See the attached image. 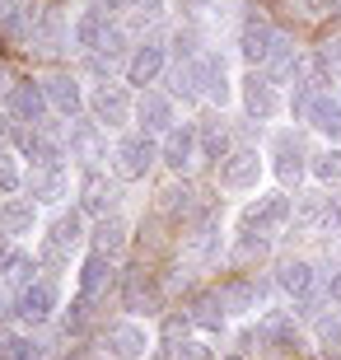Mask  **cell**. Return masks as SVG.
Returning a JSON list of instances; mask_svg holds the SVG:
<instances>
[{"mask_svg":"<svg viewBox=\"0 0 341 360\" xmlns=\"http://www.w3.org/2000/svg\"><path fill=\"white\" fill-rule=\"evenodd\" d=\"M323 225H328V229L341 225V192H332V197L323 201Z\"/></svg>","mask_w":341,"mask_h":360,"instance_id":"obj_38","label":"cell"},{"mask_svg":"<svg viewBox=\"0 0 341 360\" xmlns=\"http://www.w3.org/2000/svg\"><path fill=\"white\" fill-rule=\"evenodd\" d=\"M79 229H84V215L79 211H66V215L52 220L47 239H42V262H47V267H61V262L70 257V248L79 243Z\"/></svg>","mask_w":341,"mask_h":360,"instance_id":"obj_4","label":"cell"},{"mask_svg":"<svg viewBox=\"0 0 341 360\" xmlns=\"http://www.w3.org/2000/svg\"><path fill=\"white\" fill-rule=\"evenodd\" d=\"M224 360H243V356H224Z\"/></svg>","mask_w":341,"mask_h":360,"instance_id":"obj_44","label":"cell"},{"mask_svg":"<svg viewBox=\"0 0 341 360\" xmlns=\"http://www.w3.org/2000/svg\"><path fill=\"white\" fill-rule=\"evenodd\" d=\"M159 75H164V47H159V42H145V47H136L131 61H127V80L145 89V84H155Z\"/></svg>","mask_w":341,"mask_h":360,"instance_id":"obj_17","label":"cell"},{"mask_svg":"<svg viewBox=\"0 0 341 360\" xmlns=\"http://www.w3.org/2000/svg\"><path fill=\"white\" fill-rule=\"evenodd\" d=\"M94 108V122H103V127H122V122L131 117V94L122 89V84H98L89 98Z\"/></svg>","mask_w":341,"mask_h":360,"instance_id":"obj_9","label":"cell"},{"mask_svg":"<svg viewBox=\"0 0 341 360\" xmlns=\"http://www.w3.org/2000/svg\"><path fill=\"white\" fill-rule=\"evenodd\" d=\"M328 295H332V300H341V271H337V276L328 281Z\"/></svg>","mask_w":341,"mask_h":360,"instance_id":"obj_42","label":"cell"},{"mask_svg":"<svg viewBox=\"0 0 341 360\" xmlns=\"http://www.w3.org/2000/svg\"><path fill=\"white\" fill-rule=\"evenodd\" d=\"M94 248L98 253H108V257H117L122 248H127V225H122L117 215H98V225H94Z\"/></svg>","mask_w":341,"mask_h":360,"instance_id":"obj_24","label":"cell"},{"mask_svg":"<svg viewBox=\"0 0 341 360\" xmlns=\"http://www.w3.org/2000/svg\"><path fill=\"white\" fill-rule=\"evenodd\" d=\"M323 66H328V75H332V80H341V38L323 42Z\"/></svg>","mask_w":341,"mask_h":360,"instance_id":"obj_36","label":"cell"},{"mask_svg":"<svg viewBox=\"0 0 341 360\" xmlns=\"http://www.w3.org/2000/svg\"><path fill=\"white\" fill-rule=\"evenodd\" d=\"M197 75H201V94H206V98H215V103L229 98V70H224V61L215 52L197 56Z\"/></svg>","mask_w":341,"mask_h":360,"instance_id":"obj_18","label":"cell"},{"mask_svg":"<svg viewBox=\"0 0 341 360\" xmlns=\"http://www.w3.org/2000/svg\"><path fill=\"white\" fill-rule=\"evenodd\" d=\"M33 220H38V201L33 197H10L5 206H0V229L5 234H33Z\"/></svg>","mask_w":341,"mask_h":360,"instance_id":"obj_19","label":"cell"},{"mask_svg":"<svg viewBox=\"0 0 341 360\" xmlns=\"http://www.w3.org/2000/svg\"><path fill=\"white\" fill-rule=\"evenodd\" d=\"M136 117H141V131L164 136V131L173 127V98H169V94H141V103H136Z\"/></svg>","mask_w":341,"mask_h":360,"instance_id":"obj_15","label":"cell"},{"mask_svg":"<svg viewBox=\"0 0 341 360\" xmlns=\"http://www.w3.org/2000/svg\"><path fill=\"white\" fill-rule=\"evenodd\" d=\"M173 356H178V360H215V351H210L206 342H192V337H183V342L173 347Z\"/></svg>","mask_w":341,"mask_h":360,"instance_id":"obj_35","label":"cell"},{"mask_svg":"<svg viewBox=\"0 0 341 360\" xmlns=\"http://www.w3.org/2000/svg\"><path fill=\"white\" fill-rule=\"evenodd\" d=\"M122 52H127V28H108L103 42H98V56H103V61H117Z\"/></svg>","mask_w":341,"mask_h":360,"instance_id":"obj_34","label":"cell"},{"mask_svg":"<svg viewBox=\"0 0 341 360\" xmlns=\"http://www.w3.org/2000/svg\"><path fill=\"white\" fill-rule=\"evenodd\" d=\"M197 150H201L197 122H173L169 131H164V141H159V160L169 164L173 174H183L187 164L197 160Z\"/></svg>","mask_w":341,"mask_h":360,"instance_id":"obj_3","label":"cell"},{"mask_svg":"<svg viewBox=\"0 0 341 360\" xmlns=\"http://www.w3.org/2000/svg\"><path fill=\"white\" fill-rule=\"evenodd\" d=\"M309 127L314 131H323V136H341V103L332 98V94H318L314 103H309Z\"/></svg>","mask_w":341,"mask_h":360,"instance_id":"obj_22","label":"cell"},{"mask_svg":"<svg viewBox=\"0 0 341 360\" xmlns=\"http://www.w3.org/2000/svg\"><path fill=\"white\" fill-rule=\"evenodd\" d=\"M257 178H262L257 150H234V155H224V160H220V187H224V192H252Z\"/></svg>","mask_w":341,"mask_h":360,"instance_id":"obj_6","label":"cell"},{"mask_svg":"<svg viewBox=\"0 0 341 360\" xmlns=\"http://www.w3.org/2000/svg\"><path fill=\"white\" fill-rule=\"evenodd\" d=\"M47 108H52V98H47V84L19 80V84L10 89V117L19 122V127H42Z\"/></svg>","mask_w":341,"mask_h":360,"instance_id":"obj_5","label":"cell"},{"mask_svg":"<svg viewBox=\"0 0 341 360\" xmlns=\"http://www.w3.org/2000/svg\"><path fill=\"white\" fill-rule=\"evenodd\" d=\"M112 201H117V187L108 183L98 169H84V178H79V211L84 215H108Z\"/></svg>","mask_w":341,"mask_h":360,"instance_id":"obj_12","label":"cell"},{"mask_svg":"<svg viewBox=\"0 0 341 360\" xmlns=\"http://www.w3.org/2000/svg\"><path fill=\"white\" fill-rule=\"evenodd\" d=\"M131 5H136L141 14H159V10H164V0H131Z\"/></svg>","mask_w":341,"mask_h":360,"instance_id":"obj_41","label":"cell"},{"mask_svg":"<svg viewBox=\"0 0 341 360\" xmlns=\"http://www.w3.org/2000/svg\"><path fill=\"white\" fill-rule=\"evenodd\" d=\"M276 281H281V290L295 295V300H309V295H314V285H318V276H314V267H309V262H285V267L276 271Z\"/></svg>","mask_w":341,"mask_h":360,"instance_id":"obj_23","label":"cell"},{"mask_svg":"<svg viewBox=\"0 0 341 360\" xmlns=\"http://www.w3.org/2000/svg\"><path fill=\"white\" fill-rule=\"evenodd\" d=\"M276 33L271 24H262V19H248L243 24V33H238V47H243V56H248L252 66H266V56H271V47H276Z\"/></svg>","mask_w":341,"mask_h":360,"instance_id":"obj_16","label":"cell"},{"mask_svg":"<svg viewBox=\"0 0 341 360\" xmlns=\"http://www.w3.org/2000/svg\"><path fill=\"white\" fill-rule=\"evenodd\" d=\"M243 108H248V117H257V122H266V117H276V112H281L276 84L266 80V75H257V70L243 80Z\"/></svg>","mask_w":341,"mask_h":360,"instance_id":"obj_11","label":"cell"},{"mask_svg":"<svg viewBox=\"0 0 341 360\" xmlns=\"http://www.w3.org/2000/svg\"><path fill=\"white\" fill-rule=\"evenodd\" d=\"M0 360H42V351L33 337L14 333V328H0Z\"/></svg>","mask_w":341,"mask_h":360,"instance_id":"obj_26","label":"cell"},{"mask_svg":"<svg viewBox=\"0 0 341 360\" xmlns=\"http://www.w3.org/2000/svg\"><path fill=\"white\" fill-rule=\"evenodd\" d=\"M70 160H79L84 169H98L108 160L103 122H70Z\"/></svg>","mask_w":341,"mask_h":360,"instance_id":"obj_7","label":"cell"},{"mask_svg":"<svg viewBox=\"0 0 341 360\" xmlns=\"http://www.w3.org/2000/svg\"><path fill=\"white\" fill-rule=\"evenodd\" d=\"M108 351L117 360H141L150 351V337H145L141 323H112L108 328Z\"/></svg>","mask_w":341,"mask_h":360,"instance_id":"obj_14","label":"cell"},{"mask_svg":"<svg viewBox=\"0 0 341 360\" xmlns=\"http://www.w3.org/2000/svg\"><path fill=\"white\" fill-rule=\"evenodd\" d=\"M56 300H61L56 281L52 276H38L33 285H24V290L14 295V319L24 323V328H38V323H47L56 314Z\"/></svg>","mask_w":341,"mask_h":360,"instance_id":"obj_2","label":"cell"},{"mask_svg":"<svg viewBox=\"0 0 341 360\" xmlns=\"http://www.w3.org/2000/svg\"><path fill=\"white\" fill-rule=\"evenodd\" d=\"M192 323L197 328H224V295L220 290H206V295H197V304H192Z\"/></svg>","mask_w":341,"mask_h":360,"instance_id":"obj_25","label":"cell"},{"mask_svg":"<svg viewBox=\"0 0 341 360\" xmlns=\"http://www.w3.org/2000/svg\"><path fill=\"white\" fill-rule=\"evenodd\" d=\"M33 271H38V262H33V257H28V253H10V262L0 267V276L10 281V285H14V295H19V290H24V285H33V281H38V276H33Z\"/></svg>","mask_w":341,"mask_h":360,"instance_id":"obj_29","label":"cell"},{"mask_svg":"<svg viewBox=\"0 0 341 360\" xmlns=\"http://www.w3.org/2000/svg\"><path fill=\"white\" fill-rule=\"evenodd\" d=\"M276 150H281V164H276V174H281V183H295V178H300V150H290V141L285 136H281V141H276Z\"/></svg>","mask_w":341,"mask_h":360,"instance_id":"obj_32","label":"cell"},{"mask_svg":"<svg viewBox=\"0 0 341 360\" xmlns=\"http://www.w3.org/2000/svg\"><path fill=\"white\" fill-rule=\"evenodd\" d=\"M197 136H201V150H206L210 160H224V155H229V131H224L220 117L197 122Z\"/></svg>","mask_w":341,"mask_h":360,"instance_id":"obj_27","label":"cell"},{"mask_svg":"<svg viewBox=\"0 0 341 360\" xmlns=\"http://www.w3.org/2000/svg\"><path fill=\"white\" fill-rule=\"evenodd\" d=\"M318 342H323V347H341V319L337 314L318 323Z\"/></svg>","mask_w":341,"mask_h":360,"instance_id":"obj_37","label":"cell"},{"mask_svg":"<svg viewBox=\"0 0 341 360\" xmlns=\"http://www.w3.org/2000/svg\"><path fill=\"white\" fill-rule=\"evenodd\" d=\"M224 304H238V309L252 304V290L248 285H229V290H224Z\"/></svg>","mask_w":341,"mask_h":360,"instance_id":"obj_39","label":"cell"},{"mask_svg":"<svg viewBox=\"0 0 341 360\" xmlns=\"http://www.w3.org/2000/svg\"><path fill=\"white\" fill-rule=\"evenodd\" d=\"M24 187V174H19V164H14L10 150H0V192H19Z\"/></svg>","mask_w":341,"mask_h":360,"instance_id":"obj_33","label":"cell"},{"mask_svg":"<svg viewBox=\"0 0 341 360\" xmlns=\"http://www.w3.org/2000/svg\"><path fill=\"white\" fill-rule=\"evenodd\" d=\"M47 98H52V108L61 117H79V108H84V94H79V84L70 75H52L47 80Z\"/></svg>","mask_w":341,"mask_h":360,"instance_id":"obj_21","label":"cell"},{"mask_svg":"<svg viewBox=\"0 0 341 360\" xmlns=\"http://www.w3.org/2000/svg\"><path fill=\"white\" fill-rule=\"evenodd\" d=\"M150 360H178V356H173V351H155V356H150Z\"/></svg>","mask_w":341,"mask_h":360,"instance_id":"obj_43","label":"cell"},{"mask_svg":"<svg viewBox=\"0 0 341 360\" xmlns=\"http://www.w3.org/2000/svg\"><path fill=\"white\" fill-rule=\"evenodd\" d=\"M266 66H271L276 80H295V70H300V52H295V42H290V38H276L271 56H266Z\"/></svg>","mask_w":341,"mask_h":360,"instance_id":"obj_28","label":"cell"},{"mask_svg":"<svg viewBox=\"0 0 341 360\" xmlns=\"http://www.w3.org/2000/svg\"><path fill=\"white\" fill-rule=\"evenodd\" d=\"M122 309H131V314H150L155 309V290H150V276H145V267H131L122 271Z\"/></svg>","mask_w":341,"mask_h":360,"instance_id":"obj_20","label":"cell"},{"mask_svg":"<svg viewBox=\"0 0 341 360\" xmlns=\"http://www.w3.org/2000/svg\"><path fill=\"white\" fill-rule=\"evenodd\" d=\"M314 178L318 183H341V150H323V155H314Z\"/></svg>","mask_w":341,"mask_h":360,"instance_id":"obj_31","label":"cell"},{"mask_svg":"<svg viewBox=\"0 0 341 360\" xmlns=\"http://www.w3.org/2000/svg\"><path fill=\"white\" fill-rule=\"evenodd\" d=\"M108 24H103V10H89V14H79V24H75V42L79 47H89V52H98V42H103Z\"/></svg>","mask_w":341,"mask_h":360,"instance_id":"obj_30","label":"cell"},{"mask_svg":"<svg viewBox=\"0 0 341 360\" xmlns=\"http://www.w3.org/2000/svg\"><path fill=\"white\" fill-rule=\"evenodd\" d=\"M187 323H192V314H187V319H178V314H173V319H164V337H183Z\"/></svg>","mask_w":341,"mask_h":360,"instance_id":"obj_40","label":"cell"},{"mask_svg":"<svg viewBox=\"0 0 341 360\" xmlns=\"http://www.w3.org/2000/svg\"><path fill=\"white\" fill-rule=\"evenodd\" d=\"M98 5H103V0H98Z\"/></svg>","mask_w":341,"mask_h":360,"instance_id":"obj_45","label":"cell"},{"mask_svg":"<svg viewBox=\"0 0 341 360\" xmlns=\"http://www.w3.org/2000/svg\"><path fill=\"white\" fill-rule=\"evenodd\" d=\"M290 215H295V201H290L285 192H276V197H262L257 206H248V215H243V229H257V234H271L276 225H285Z\"/></svg>","mask_w":341,"mask_h":360,"instance_id":"obj_10","label":"cell"},{"mask_svg":"<svg viewBox=\"0 0 341 360\" xmlns=\"http://www.w3.org/2000/svg\"><path fill=\"white\" fill-rule=\"evenodd\" d=\"M155 160H159V146H155L150 131H131V136H122L117 146H112V169H117V178H127V183L145 178Z\"/></svg>","mask_w":341,"mask_h":360,"instance_id":"obj_1","label":"cell"},{"mask_svg":"<svg viewBox=\"0 0 341 360\" xmlns=\"http://www.w3.org/2000/svg\"><path fill=\"white\" fill-rule=\"evenodd\" d=\"M24 187L33 201H61L70 192V178H66V164H33L24 174Z\"/></svg>","mask_w":341,"mask_h":360,"instance_id":"obj_8","label":"cell"},{"mask_svg":"<svg viewBox=\"0 0 341 360\" xmlns=\"http://www.w3.org/2000/svg\"><path fill=\"white\" fill-rule=\"evenodd\" d=\"M108 285H112V257L94 248V253L79 262V300H89V304H94Z\"/></svg>","mask_w":341,"mask_h":360,"instance_id":"obj_13","label":"cell"}]
</instances>
